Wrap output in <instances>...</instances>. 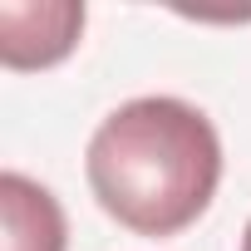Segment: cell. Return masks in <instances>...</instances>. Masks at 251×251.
I'll return each instance as SVG.
<instances>
[{
  "label": "cell",
  "mask_w": 251,
  "mask_h": 251,
  "mask_svg": "<svg viewBox=\"0 0 251 251\" xmlns=\"http://www.w3.org/2000/svg\"><path fill=\"white\" fill-rule=\"evenodd\" d=\"M84 35L79 0H0V64L50 69Z\"/></svg>",
  "instance_id": "cell-2"
},
{
  "label": "cell",
  "mask_w": 251,
  "mask_h": 251,
  "mask_svg": "<svg viewBox=\"0 0 251 251\" xmlns=\"http://www.w3.org/2000/svg\"><path fill=\"white\" fill-rule=\"evenodd\" d=\"M241 251H251V222H246V231H241Z\"/></svg>",
  "instance_id": "cell-4"
},
{
  "label": "cell",
  "mask_w": 251,
  "mask_h": 251,
  "mask_svg": "<svg viewBox=\"0 0 251 251\" xmlns=\"http://www.w3.org/2000/svg\"><path fill=\"white\" fill-rule=\"evenodd\" d=\"M99 207L138 236H177L192 226L222 182V138L212 118L173 94L118 103L84 153Z\"/></svg>",
  "instance_id": "cell-1"
},
{
  "label": "cell",
  "mask_w": 251,
  "mask_h": 251,
  "mask_svg": "<svg viewBox=\"0 0 251 251\" xmlns=\"http://www.w3.org/2000/svg\"><path fill=\"white\" fill-rule=\"evenodd\" d=\"M69 226L64 207L35 177L5 168L0 173V251H64Z\"/></svg>",
  "instance_id": "cell-3"
}]
</instances>
